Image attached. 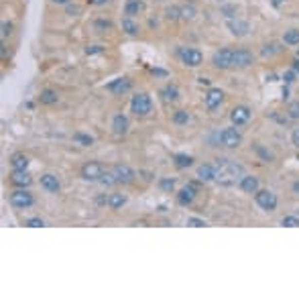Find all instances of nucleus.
Here are the masks:
<instances>
[{
  "label": "nucleus",
  "mask_w": 299,
  "mask_h": 299,
  "mask_svg": "<svg viewBox=\"0 0 299 299\" xmlns=\"http://www.w3.org/2000/svg\"><path fill=\"white\" fill-rule=\"evenodd\" d=\"M283 43L285 45H299V29H289V31H285V35H283Z\"/></svg>",
  "instance_id": "obj_24"
},
{
  "label": "nucleus",
  "mask_w": 299,
  "mask_h": 299,
  "mask_svg": "<svg viewBox=\"0 0 299 299\" xmlns=\"http://www.w3.org/2000/svg\"><path fill=\"white\" fill-rule=\"evenodd\" d=\"M112 173H114V177H116V181L122 183V186H129V183H132L134 177H136L134 171L129 165H114L112 167Z\"/></svg>",
  "instance_id": "obj_10"
},
{
  "label": "nucleus",
  "mask_w": 299,
  "mask_h": 299,
  "mask_svg": "<svg viewBox=\"0 0 299 299\" xmlns=\"http://www.w3.org/2000/svg\"><path fill=\"white\" fill-rule=\"evenodd\" d=\"M165 19L167 20H179L181 19V6H169L165 10Z\"/></svg>",
  "instance_id": "obj_31"
},
{
  "label": "nucleus",
  "mask_w": 299,
  "mask_h": 299,
  "mask_svg": "<svg viewBox=\"0 0 299 299\" xmlns=\"http://www.w3.org/2000/svg\"><path fill=\"white\" fill-rule=\"evenodd\" d=\"M112 131H114V134H126L129 132V118H126L124 114H116V116L112 118Z\"/></svg>",
  "instance_id": "obj_20"
},
{
  "label": "nucleus",
  "mask_w": 299,
  "mask_h": 299,
  "mask_svg": "<svg viewBox=\"0 0 299 299\" xmlns=\"http://www.w3.org/2000/svg\"><path fill=\"white\" fill-rule=\"evenodd\" d=\"M67 15H79V6H70L67 8Z\"/></svg>",
  "instance_id": "obj_46"
},
{
  "label": "nucleus",
  "mask_w": 299,
  "mask_h": 299,
  "mask_svg": "<svg viewBox=\"0 0 299 299\" xmlns=\"http://www.w3.org/2000/svg\"><path fill=\"white\" fill-rule=\"evenodd\" d=\"M291 143H293V145L299 149V129H295V131H293V134H291Z\"/></svg>",
  "instance_id": "obj_44"
},
{
  "label": "nucleus",
  "mask_w": 299,
  "mask_h": 299,
  "mask_svg": "<svg viewBox=\"0 0 299 299\" xmlns=\"http://www.w3.org/2000/svg\"><path fill=\"white\" fill-rule=\"evenodd\" d=\"M198 179L208 183V181H214V165H202L198 169Z\"/></svg>",
  "instance_id": "obj_22"
},
{
  "label": "nucleus",
  "mask_w": 299,
  "mask_h": 299,
  "mask_svg": "<svg viewBox=\"0 0 299 299\" xmlns=\"http://www.w3.org/2000/svg\"><path fill=\"white\" fill-rule=\"evenodd\" d=\"M238 187L243 189L244 193H257L259 191V179L255 175H244L243 179L238 181Z\"/></svg>",
  "instance_id": "obj_17"
},
{
  "label": "nucleus",
  "mask_w": 299,
  "mask_h": 299,
  "mask_svg": "<svg viewBox=\"0 0 299 299\" xmlns=\"http://www.w3.org/2000/svg\"><path fill=\"white\" fill-rule=\"evenodd\" d=\"M88 4H92V6H100V4H106V0H88Z\"/></svg>",
  "instance_id": "obj_45"
},
{
  "label": "nucleus",
  "mask_w": 299,
  "mask_h": 299,
  "mask_svg": "<svg viewBox=\"0 0 299 299\" xmlns=\"http://www.w3.org/2000/svg\"><path fill=\"white\" fill-rule=\"evenodd\" d=\"M145 10V2L143 0H126V4H124V15L126 17H136V15H141Z\"/></svg>",
  "instance_id": "obj_19"
},
{
  "label": "nucleus",
  "mask_w": 299,
  "mask_h": 299,
  "mask_svg": "<svg viewBox=\"0 0 299 299\" xmlns=\"http://www.w3.org/2000/svg\"><path fill=\"white\" fill-rule=\"evenodd\" d=\"M271 2H273V6H275V8H279V6L285 2V0H271Z\"/></svg>",
  "instance_id": "obj_47"
},
{
  "label": "nucleus",
  "mask_w": 299,
  "mask_h": 299,
  "mask_svg": "<svg viewBox=\"0 0 299 299\" xmlns=\"http://www.w3.org/2000/svg\"><path fill=\"white\" fill-rule=\"evenodd\" d=\"M131 88H132V82L129 77H116V79H112L110 84H106V90L112 92V94H116V96L126 94Z\"/></svg>",
  "instance_id": "obj_11"
},
{
  "label": "nucleus",
  "mask_w": 299,
  "mask_h": 299,
  "mask_svg": "<svg viewBox=\"0 0 299 299\" xmlns=\"http://www.w3.org/2000/svg\"><path fill=\"white\" fill-rule=\"evenodd\" d=\"M228 29L236 37H244V35H248V31H250L246 20H228Z\"/></svg>",
  "instance_id": "obj_18"
},
{
  "label": "nucleus",
  "mask_w": 299,
  "mask_h": 299,
  "mask_svg": "<svg viewBox=\"0 0 299 299\" xmlns=\"http://www.w3.org/2000/svg\"><path fill=\"white\" fill-rule=\"evenodd\" d=\"M39 100H41V104H55V102H57V94H55L53 90H43Z\"/></svg>",
  "instance_id": "obj_27"
},
{
  "label": "nucleus",
  "mask_w": 299,
  "mask_h": 299,
  "mask_svg": "<svg viewBox=\"0 0 299 299\" xmlns=\"http://www.w3.org/2000/svg\"><path fill=\"white\" fill-rule=\"evenodd\" d=\"M131 110H132L134 116H139V118L149 116V114L153 112V100H151V96L145 94V92L132 96V100H131Z\"/></svg>",
  "instance_id": "obj_2"
},
{
  "label": "nucleus",
  "mask_w": 299,
  "mask_h": 299,
  "mask_svg": "<svg viewBox=\"0 0 299 299\" xmlns=\"http://www.w3.org/2000/svg\"><path fill=\"white\" fill-rule=\"evenodd\" d=\"M94 29L100 31V33L110 31V29H112V22H110V20H104V19H98V20H94Z\"/></svg>",
  "instance_id": "obj_34"
},
{
  "label": "nucleus",
  "mask_w": 299,
  "mask_h": 299,
  "mask_svg": "<svg viewBox=\"0 0 299 299\" xmlns=\"http://www.w3.org/2000/svg\"><path fill=\"white\" fill-rule=\"evenodd\" d=\"M41 187L45 191H49V193H57L61 189V183H59V179H57L55 175L45 173V175H41Z\"/></svg>",
  "instance_id": "obj_16"
},
{
  "label": "nucleus",
  "mask_w": 299,
  "mask_h": 299,
  "mask_svg": "<svg viewBox=\"0 0 299 299\" xmlns=\"http://www.w3.org/2000/svg\"><path fill=\"white\" fill-rule=\"evenodd\" d=\"M74 141H75L77 145H82V147H90L92 143H94V139H92L90 134H84V132H75V134H74Z\"/></svg>",
  "instance_id": "obj_30"
},
{
  "label": "nucleus",
  "mask_w": 299,
  "mask_h": 299,
  "mask_svg": "<svg viewBox=\"0 0 299 299\" xmlns=\"http://www.w3.org/2000/svg\"><path fill=\"white\" fill-rule=\"evenodd\" d=\"M287 112H289V118H295V120H297V118H299V102H293Z\"/></svg>",
  "instance_id": "obj_38"
},
{
  "label": "nucleus",
  "mask_w": 299,
  "mask_h": 299,
  "mask_svg": "<svg viewBox=\"0 0 299 299\" xmlns=\"http://www.w3.org/2000/svg\"><path fill=\"white\" fill-rule=\"evenodd\" d=\"M195 193H198V187H195V183H187V186L177 193V202H179L181 206H189V204L195 200Z\"/></svg>",
  "instance_id": "obj_15"
},
{
  "label": "nucleus",
  "mask_w": 299,
  "mask_h": 299,
  "mask_svg": "<svg viewBox=\"0 0 299 299\" xmlns=\"http://www.w3.org/2000/svg\"><path fill=\"white\" fill-rule=\"evenodd\" d=\"M281 49L283 47H279V43H267L262 47V57H273V55H277V53H281Z\"/></svg>",
  "instance_id": "obj_26"
},
{
  "label": "nucleus",
  "mask_w": 299,
  "mask_h": 299,
  "mask_svg": "<svg viewBox=\"0 0 299 299\" xmlns=\"http://www.w3.org/2000/svg\"><path fill=\"white\" fill-rule=\"evenodd\" d=\"M100 181L104 183V186H114V183H118V181H116V177H114L112 171H106V173L102 175V179H100Z\"/></svg>",
  "instance_id": "obj_37"
},
{
  "label": "nucleus",
  "mask_w": 299,
  "mask_h": 299,
  "mask_svg": "<svg viewBox=\"0 0 299 299\" xmlns=\"http://www.w3.org/2000/svg\"><path fill=\"white\" fill-rule=\"evenodd\" d=\"M179 59L186 67H200L204 63V55L200 49H179Z\"/></svg>",
  "instance_id": "obj_6"
},
{
  "label": "nucleus",
  "mask_w": 299,
  "mask_h": 299,
  "mask_svg": "<svg viewBox=\"0 0 299 299\" xmlns=\"http://www.w3.org/2000/svg\"><path fill=\"white\" fill-rule=\"evenodd\" d=\"M232 55L234 51L232 49H220V51H216L214 57H212V63L214 67H218V70H230V67H234L232 65Z\"/></svg>",
  "instance_id": "obj_8"
},
{
  "label": "nucleus",
  "mask_w": 299,
  "mask_h": 299,
  "mask_svg": "<svg viewBox=\"0 0 299 299\" xmlns=\"http://www.w3.org/2000/svg\"><path fill=\"white\" fill-rule=\"evenodd\" d=\"M10 33H13V25H10V22H2V37H8Z\"/></svg>",
  "instance_id": "obj_41"
},
{
  "label": "nucleus",
  "mask_w": 299,
  "mask_h": 299,
  "mask_svg": "<svg viewBox=\"0 0 299 299\" xmlns=\"http://www.w3.org/2000/svg\"><path fill=\"white\" fill-rule=\"evenodd\" d=\"M293 193H299V181L293 183Z\"/></svg>",
  "instance_id": "obj_49"
},
{
  "label": "nucleus",
  "mask_w": 299,
  "mask_h": 299,
  "mask_svg": "<svg viewBox=\"0 0 299 299\" xmlns=\"http://www.w3.org/2000/svg\"><path fill=\"white\" fill-rule=\"evenodd\" d=\"M214 165V181L220 183L222 187H230V186H236V183L244 177V167L234 163L230 159H216Z\"/></svg>",
  "instance_id": "obj_1"
},
{
  "label": "nucleus",
  "mask_w": 299,
  "mask_h": 299,
  "mask_svg": "<svg viewBox=\"0 0 299 299\" xmlns=\"http://www.w3.org/2000/svg\"><path fill=\"white\" fill-rule=\"evenodd\" d=\"M175 165L179 167V169H186V167H191L193 165V157H189V155H175Z\"/></svg>",
  "instance_id": "obj_28"
},
{
  "label": "nucleus",
  "mask_w": 299,
  "mask_h": 299,
  "mask_svg": "<svg viewBox=\"0 0 299 299\" xmlns=\"http://www.w3.org/2000/svg\"><path fill=\"white\" fill-rule=\"evenodd\" d=\"M281 224L287 226V228H297L299 226V218L297 216H285L281 220Z\"/></svg>",
  "instance_id": "obj_36"
},
{
  "label": "nucleus",
  "mask_w": 299,
  "mask_h": 299,
  "mask_svg": "<svg viewBox=\"0 0 299 299\" xmlns=\"http://www.w3.org/2000/svg\"><path fill=\"white\" fill-rule=\"evenodd\" d=\"M124 204H126V195H122V193H112L106 198V206L110 210H120Z\"/></svg>",
  "instance_id": "obj_21"
},
{
  "label": "nucleus",
  "mask_w": 299,
  "mask_h": 299,
  "mask_svg": "<svg viewBox=\"0 0 299 299\" xmlns=\"http://www.w3.org/2000/svg\"><path fill=\"white\" fill-rule=\"evenodd\" d=\"M255 200L259 204V208H262L264 212H275V208H277V195H275L273 191L269 189H259L255 193Z\"/></svg>",
  "instance_id": "obj_4"
},
{
  "label": "nucleus",
  "mask_w": 299,
  "mask_h": 299,
  "mask_svg": "<svg viewBox=\"0 0 299 299\" xmlns=\"http://www.w3.org/2000/svg\"><path fill=\"white\" fill-rule=\"evenodd\" d=\"M10 183H13V186H17V187H29L31 183H33V179L27 173V169H15L13 175H10Z\"/></svg>",
  "instance_id": "obj_14"
},
{
  "label": "nucleus",
  "mask_w": 299,
  "mask_h": 299,
  "mask_svg": "<svg viewBox=\"0 0 299 299\" xmlns=\"http://www.w3.org/2000/svg\"><path fill=\"white\" fill-rule=\"evenodd\" d=\"M27 226L29 228H41V226H45V222L41 220V218H31V220H27Z\"/></svg>",
  "instance_id": "obj_40"
},
{
  "label": "nucleus",
  "mask_w": 299,
  "mask_h": 299,
  "mask_svg": "<svg viewBox=\"0 0 299 299\" xmlns=\"http://www.w3.org/2000/svg\"><path fill=\"white\" fill-rule=\"evenodd\" d=\"M10 165H13V169H27L29 167V157L22 155V153H17V155H13V159H10Z\"/></svg>",
  "instance_id": "obj_23"
},
{
  "label": "nucleus",
  "mask_w": 299,
  "mask_h": 299,
  "mask_svg": "<svg viewBox=\"0 0 299 299\" xmlns=\"http://www.w3.org/2000/svg\"><path fill=\"white\" fill-rule=\"evenodd\" d=\"M297 59H299V51H297Z\"/></svg>",
  "instance_id": "obj_50"
},
{
  "label": "nucleus",
  "mask_w": 299,
  "mask_h": 299,
  "mask_svg": "<svg viewBox=\"0 0 299 299\" xmlns=\"http://www.w3.org/2000/svg\"><path fill=\"white\" fill-rule=\"evenodd\" d=\"M163 94H165V100H169V102H175L177 98H179V92H177V88L175 86H167L165 90H163Z\"/></svg>",
  "instance_id": "obj_32"
},
{
  "label": "nucleus",
  "mask_w": 299,
  "mask_h": 299,
  "mask_svg": "<svg viewBox=\"0 0 299 299\" xmlns=\"http://www.w3.org/2000/svg\"><path fill=\"white\" fill-rule=\"evenodd\" d=\"M159 187L163 189V191H167V193H171L175 189V179H171V177H161L159 179Z\"/></svg>",
  "instance_id": "obj_29"
},
{
  "label": "nucleus",
  "mask_w": 299,
  "mask_h": 299,
  "mask_svg": "<svg viewBox=\"0 0 299 299\" xmlns=\"http://www.w3.org/2000/svg\"><path fill=\"white\" fill-rule=\"evenodd\" d=\"M187 226H193V228H202V226H206V222L202 220V218H187Z\"/></svg>",
  "instance_id": "obj_39"
},
{
  "label": "nucleus",
  "mask_w": 299,
  "mask_h": 299,
  "mask_svg": "<svg viewBox=\"0 0 299 299\" xmlns=\"http://www.w3.org/2000/svg\"><path fill=\"white\" fill-rule=\"evenodd\" d=\"M33 204H35V198H33V193H29L25 187H20V189L10 193V206L17 210H27Z\"/></svg>",
  "instance_id": "obj_3"
},
{
  "label": "nucleus",
  "mask_w": 299,
  "mask_h": 299,
  "mask_svg": "<svg viewBox=\"0 0 299 299\" xmlns=\"http://www.w3.org/2000/svg\"><path fill=\"white\" fill-rule=\"evenodd\" d=\"M122 31L126 33V35H136V33H139V25H136L131 17H126L122 20Z\"/></svg>",
  "instance_id": "obj_25"
},
{
  "label": "nucleus",
  "mask_w": 299,
  "mask_h": 299,
  "mask_svg": "<svg viewBox=\"0 0 299 299\" xmlns=\"http://www.w3.org/2000/svg\"><path fill=\"white\" fill-rule=\"evenodd\" d=\"M222 100H224V92L220 88H210L208 90V94L204 96V102H206V108H208L210 112H214L216 108H220L222 104Z\"/></svg>",
  "instance_id": "obj_9"
},
{
  "label": "nucleus",
  "mask_w": 299,
  "mask_h": 299,
  "mask_svg": "<svg viewBox=\"0 0 299 299\" xmlns=\"http://www.w3.org/2000/svg\"><path fill=\"white\" fill-rule=\"evenodd\" d=\"M79 173H82V177L86 181H100L102 175L106 173V169L102 163H98V161H90V163L82 165V171H79Z\"/></svg>",
  "instance_id": "obj_5"
},
{
  "label": "nucleus",
  "mask_w": 299,
  "mask_h": 299,
  "mask_svg": "<svg viewBox=\"0 0 299 299\" xmlns=\"http://www.w3.org/2000/svg\"><path fill=\"white\" fill-rule=\"evenodd\" d=\"M220 141H222V145L228 147V149H236V147H240V143H243V134H240L238 129L230 126V129H224V131L220 132Z\"/></svg>",
  "instance_id": "obj_7"
},
{
  "label": "nucleus",
  "mask_w": 299,
  "mask_h": 299,
  "mask_svg": "<svg viewBox=\"0 0 299 299\" xmlns=\"http://www.w3.org/2000/svg\"><path fill=\"white\" fill-rule=\"evenodd\" d=\"M195 17V6L193 4H186V6H181V19H187L191 20Z\"/></svg>",
  "instance_id": "obj_35"
},
{
  "label": "nucleus",
  "mask_w": 299,
  "mask_h": 299,
  "mask_svg": "<svg viewBox=\"0 0 299 299\" xmlns=\"http://www.w3.org/2000/svg\"><path fill=\"white\" fill-rule=\"evenodd\" d=\"M102 51H104V49H102L100 45H94V47H88V49H86V53H88V55H94V53H102Z\"/></svg>",
  "instance_id": "obj_42"
},
{
  "label": "nucleus",
  "mask_w": 299,
  "mask_h": 299,
  "mask_svg": "<svg viewBox=\"0 0 299 299\" xmlns=\"http://www.w3.org/2000/svg\"><path fill=\"white\" fill-rule=\"evenodd\" d=\"M283 79H285V82H287V84H291V82H295V70H293V72H287V74L283 75Z\"/></svg>",
  "instance_id": "obj_43"
},
{
  "label": "nucleus",
  "mask_w": 299,
  "mask_h": 299,
  "mask_svg": "<svg viewBox=\"0 0 299 299\" xmlns=\"http://www.w3.org/2000/svg\"><path fill=\"white\" fill-rule=\"evenodd\" d=\"M230 120H232L234 126H243L250 120V108L248 106H236L230 110Z\"/></svg>",
  "instance_id": "obj_13"
},
{
  "label": "nucleus",
  "mask_w": 299,
  "mask_h": 299,
  "mask_svg": "<svg viewBox=\"0 0 299 299\" xmlns=\"http://www.w3.org/2000/svg\"><path fill=\"white\" fill-rule=\"evenodd\" d=\"M173 122L179 124V126H181V124H187V122H189V114H187L186 110H177V112L173 114Z\"/></svg>",
  "instance_id": "obj_33"
},
{
  "label": "nucleus",
  "mask_w": 299,
  "mask_h": 299,
  "mask_svg": "<svg viewBox=\"0 0 299 299\" xmlns=\"http://www.w3.org/2000/svg\"><path fill=\"white\" fill-rule=\"evenodd\" d=\"M255 63V55H252L248 49H236L234 51V55H232V65L234 67H248V65H252Z\"/></svg>",
  "instance_id": "obj_12"
},
{
  "label": "nucleus",
  "mask_w": 299,
  "mask_h": 299,
  "mask_svg": "<svg viewBox=\"0 0 299 299\" xmlns=\"http://www.w3.org/2000/svg\"><path fill=\"white\" fill-rule=\"evenodd\" d=\"M53 2H55V4H70L72 0H53Z\"/></svg>",
  "instance_id": "obj_48"
},
{
  "label": "nucleus",
  "mask_w": 299,
  "mask_h": 299,
  "mask_svg": "<svg viewBox=\"0 0 299 299\" xmlns=\"http://www.w3.org/2000/svg\"><path fill=\"white\" fill-rule=\"evenodd\" d=\"M297 214H299V208H297Z\"/></svg>",
  "instance_id": "obj_51"
}]
</instances>
